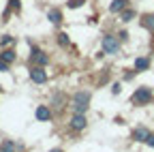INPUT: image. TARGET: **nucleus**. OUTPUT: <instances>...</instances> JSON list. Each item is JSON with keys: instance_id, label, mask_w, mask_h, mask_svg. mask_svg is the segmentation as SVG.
Here are the masks:
<instances>
[{"instance_id": "1", "label": "nucleus", "mask_w": 154, "mask_h": 152, "mask_svg": "<svg viewBox=\"0 0 154 152\" xmlns=\"http://www.w3.org/2000/svg\"><path fill=\"white\" fill-rule=\"evenodd\" d=\"M88 103H90V94L88 92H77L73 97V109L77 113H84L88 109Z\"/></svg>"}, {"instance_id": "2", "label": "nucleus", "mask_w": 154, "mask_h": 152, "mask_svg": "<svg viewBox=\"0 0 154 152\" xmlns=\"http://www.w3.org/2000/svg\"><path fill=\"white\" fill-rule=\"evenodd\" d=\"M152 101V88H137L135 90V94H133V103L135 105H148Z\"/></svg>"}, {"instance_id": "3", "label": "nucleus", "mask_w": 154, "mask_h": 152, "mask_svg": "<svg viewBox=\"0 0 154 152\" xmlns=\"http://www.w3.org/2000/svg\"><path fill=\"white\" fill-rule=\"evenodd\" d=\"M103 49H105V54H118V51H120L118 39H116V36H111V34H107L105 39H103Z\"/></svg>"}, {"instance_id": "4", "label": "nucleus", "mask_w": 154, "mask_h": 152, "mask_svg": "<svg viewBox=\"0 0 154 152\" xmlns=\"http://www.w3.org/2000/svg\"><path fill=\"white\" fill-rule=\"evenodd\" d=\"M30 60L32 62H36V64H47V56L41 51V49H36V47H32V56H30Z\"/></svg>"}, {"instance_id": "5", "label": "nucleus", "mask_w": 154, "mask_h": 152, "mask_svg": "<svg viewBox=\"0 0 154 152\" xmlns=\"http://www.w3.org/2000/svg\"><path fill=\"white\" fill-rule=\"evenodd\" d=\"M30 79H32V82H36V84H43V82L47 79V73H45L43 69H38V67H36V69H32V71H30Z\"/></svg>"}, {"instance_id": "6", "label": "nucleus", "mask_w": 154, "mask_h": 152, "mask_svg": "<svg viewBox=\"0 0 154 152\" xmlns=\"http://www.w3.org/2000/svg\"><path fill=\"white\" fill-rule=\"evenodd\" d=\"M71 126H73L75 131H82V129H86V116H84V113H75V116H73V120H71Z\"/></svg>"}, {"instance_id": "7", "label": "nucleus", "mask_w": 154, "mask_h": 152, "mask_svg": "<svg viewBox=\"0 0 154 152\" xmlns=\"http://www.w3.org/2000/svg\"><path fill=\"white\" fill-rule=\"evenodd\" d=\"M148 135H150V133H148V129H143V126H139V129L133 131V139H135V141H146Z\"/></svg>"}, {"instance_id": "8", "label": "nucleus", "mask_w": 154, "mask_h": 152, "mask_svg": "<svg viewBox=\"0 0 154 152\" xmlns=\"http://www.w3.org/2000/svg\"><path fill=\"white\" fill-rule=\"evenodd\" d=\"M36 118H38V120H49V118H51V111H49L45 105H41V107H36Z\"/></svg>"}, {"instance_id": "9", "label": "nucleus", "mask_w": 154, "mask_h": 152, "mask_svg": "<svg viewBox=\"0 0 154 152\" xmlns=\"http://www.w3.org/2000/svg\"><path fill=\"white\" fill-rule=\"evenodd\" d=\"M47 17H49V22H51V24H56V26L62 22V13L58 11V9H51V11L47 13Z\"/></svg>"}, {"instance_id": "10", "label": "nucleus", "mask_w": 154, "mask_h": 152, "mask_svg": "<svg viewBox=\"0 0 154 152\" xmlns=\"http://www.w3.org/2000/svg\"><path fill=\"white\" fill-rule=\"evenodd\" d=\"M126 7V0H113V2L109 5V11L111 13H118V11H122Z\"/></svg>"}, {"instance_id": "11", "label": "nucleus", "mask_w": 154, "mask_h": 152, "mask_svg": "<svg viewBox=\"0 0 154 152\" xmlns=\"http://www.w3.org/2000/svg\"><path fill=\"white\" fill-rule=\"evenodd\" d=\"M148 67H150L148 58H137V60H135V69H137V71H146Z\"/></svg>"}, {"instance_id": "12", "label": "nucleus", "mask_w": 154, "mask_h": 152, "mask_svg": "<svg viewBox=\"0 0 154 152\" xmlns=\"http://www.w3.org/2000/svg\"><path fill=\"white\" fill-rule=\"evenodd\" d=\"M141 24H143V28H148V30H154V15H146Z\"/></svg>"}, {"instance_id": "13", "label": "nucleus", "mask_w": 154, "mask_h": 152, "mask_svg": "<svg viewBox=\"0 0 154 152\" xmlns=\"http://www.w3.org/2000/svg\"><path fill=\"white\" fill-rule=\"evenodd\" d=\"M0 58H2V60H7V62L11 64V62L15 60V51H9V49H7V51H2V54H0Z\"/></svg>"}, {"instance_id": "14", "label": "nucleus", "mask_w": 154, "mask_h": 152, "mask_svg": "<svg viewBox=\"0 0 154 152\" xmlns=\"http://www.w3.org/2000/svg\"><path fill=\"white\" fill-rule=\"evenodd\" d=\"M11 11H19V0H9V9H7L5 15H9Z\"/></svg>"}, {"instance_id": "15", "label": "nucleus", "mask_w": 154, "mask_h": 152, "mask_svg": "<svg viewBox=\"0 0 154 152\" xmlns=\"http://www.w3.org/2000/svg\"><path fill=\"white\" fill-rule=\"evenodd\" d=\"M0 152H15V144H13V141L2 144V146H0Z\"/></svg>"}, {"instance_id": "16", "label": "nucleus", "mask_w": 154, "mask_h": 152, "mask_svg": "<svg viewBox=\"0 0 154 152\" xmlns=\"http://www.w3.org/2000/svg\"><path fill=\"white\" fill-rule=\"evenodd\" d=\"M84 2H86V0H69L66 5H69V9H79Z\"/></svg>"}, {"instance_id": "17", "label": "nucleus", "mask_w": 154, "mask_h": 152, "mask_svg": "<svg viewBox=\"0 0 154 152\" xmlns=\"http://www.w3.org/2000/svg\"><path fill=\"white\" fill-rule=\"evenodd\" d=\"M133 17H135V11H124L122 13V22H131Z\"/></svg>"}, {"instance_id": "18", "label": "nucleus", "mask_w": 154, "mask_h": 152, "mask_svg": "<svg viewBox=\"0 0 154 152\" xmlns=\"http://www.w3.org/2000/svg\"><path fill=\"white\" fill-rule=\"evenodd\" d=\"M58 43H60V45H69V36L62 32V34H58Z\"/></svg>"}, {"instance_id": "19", "label": "nucleus", "mask_w": 154, "mask_h": 152, "mask_svg": "<svg viewBox=\"0 0 154 152\" xmlns=\"http://www.w3.org/2000/svg\"><path fill=\"white\" fill-rule=\"evenodd\" d=\"M0 71H9V62L0 58Z\"/></svg>"}, {"instance_id": "20", "label": "nucleus", "mask_w": 154, "mask_h": 152, "mask_svg": "<svg viewBox=\"0 0 154 152\" xmlns=\"http://www.w3.org/2000/svg\"><path fill=\"white\" fill-rule=\"evenodd\" d=\"M146 144L154 148V133H150V135H148V139H146Z\"/></svg>"}, {"instance_id": "21", "label": "nucleus", "mask_w": 154, "mask_h": 152, "mask_svg": "<svg viewBox=\"0 0 154 152\" xmlns=\"http://www.w3.org/2000/svg\"><path fill=\"white\" fill-rule=\"evenodd\" d=\"M15 39H13V36H5V39H2V45H11Z\"/></svg>"}, {"instance_id": "22", "label": "nucleus", "mask_w": 154, "mask_h": 152, "mask_svg": "<svg viewBox=\"0 0 154 152\" xmlns=\"http://www.w3.org/2000/svg\"><path fill=\"white\" fill-rule=\"evenodd\" d=\"M111 92H113V94H118V92H120V84H116V86L111 88Z\"/></svg>"}, {"instance_id": "23", "label": "nucleus", "mask_w": 154, "mask_h": 152, "mask_svg": "<svg viewBox=\"0 0 154 152\" xmlns=\"http://www.w3.org/2000/svg\"><path fill=\"white\" fill-rule=\"evenodd\" d=\"M49 152H62V150H58V148H56V150H49Z\"/></svg>"}]
</instances>
